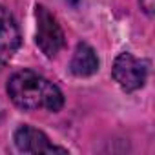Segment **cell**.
Here are the masks:
<instances>
[{
  "mask_svg": "<svg viewBox=\"0 0 155 155\" xmlns=\"http://www.w3.org/2000/svg\"><path fill=\"white\" fill-rule=\"evenodd\" d=\"M8 95L18 108L28 111L33 110L58 111L64 106L62 91L53 82L44 79L42 75L29 69L17 71L9 77Z\"/></svg>",
  "mask_w": 155,
  "mask_h": 155,
  "instance_id": "obj_1",
  "label": "cell"
},
{
  "mask_svg": "<svg viewBox=\"0 0 155 155\" xmlns=\"http://www.w3.org/2000/svg\"><path fill=\"white\" fill-rule=\"evenodd\" d=\"M37 17V46L46 57H55L64 48V33L57 18L49 13L48 8L37 6L35 8Z\"/></svg>",
  "mask_w": 155,
  "mask_h": 155,
  "instance_id": "obj_2",
  "label": "cell"
},
{
  "mask_svg": "<svg viewBox=\"0 0 155 155\" xmlns=\"http://www.w3.org/2000/svg\"><path fill=\"white\" fill-rule=\"evenodd\" d=\"M111 75L115 82L124 91H135L144 86L148 77V64L144 60L135 58L131 53H120L111 68Z\"/></svg>",
  "mask_w": 155,
  "mask_h": 155,
  "instance_id": "obj_3",
  "label": "cell"
},
{
  "mask_svg": "<svg viewBox=\"0 0 155 155\" xmlns=\"http://www.w3.org/2000/svg\"><path fill=\"white\" fill-rule=\"evenodd\" d=\"M15 144L20 151L24 153H53V151H60L66 153L64 148H58L55 144L49 142L48 135L33 126H20L15 131Z\"/></svg>",
  "mask_w": 155,
  "mask_h": 155,
  "instance_id": "obj_4",
  "label": "cell"
},
{
  "mask_svg": "<svg viewBox=\"0 0 155 155\" xmlns=\"http://www.w3.org/2000/svg\"><path fill=\"white\" fill-rule=\"evenodd\" d=\"M97 69H99V57L95 49L86 42H79L69 62V71L75 77H90L97 73Z\"/></svg>",
  "mask_w": 155,
  "mask_h": 155,
  "instance_id": "obj_5",
  "label": "cell"
},
{
  "mask_svg": "<svg viewBox=\"0 0 155 155\" xmlns=\"http://www.w3.org/2000/svg\"><path fill=\"white\" fill-rule=\"evenodd\" d=\"M20 42H22L20 29L13 15L6 8H0V51L11 55L20 48Z\"/></svg>",
  "mask_w": 155,
  "mask_h": 155,
  "instance_id": "obj_6",
  "label": "cell"
},
{
  "mask_svg": "<svg viewBox=\"0 0 155 155\" xmlns=\"http://www.w3.org/2000/svg\"><path fill=\"white\" fill-rule=\"evenodd\" d=\"M139 2H140L142 11H144L148 17H153V11H155V0H139Z\"/></svg>",
  "mask_w": 155,
  "mask_h": 155,
  "instance_id": "obj_7",
  "label": "cell"
}]
</instances>
